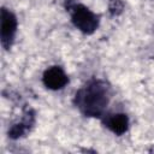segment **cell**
I'll list each match as a JSON object with an SVG mask.
<instances>
[{
    "label": "cell",
    "mask_w": 154,
    "mask_h": 154,
    "mask_svg": "<svg viewBox=\"0 0 154 154\" xmlns=\"http://www.w3.org/2000/svg\"><path fill=\"white\" fill-rule=\"evenodd\" d=\"M72 22L73 24L83 32L91 34L97 26V18L96 16L90 12L84 6H76L72 13Z\"/></svg>",
    "instance_id": "cell-2"
},
{
    "label": "cell",
    "mask_w": 154,
    "mask_h": 154,
    "mask_svg": "<svg viewBox=\"0 0 154 154\" xmlns=\"http://www.w3.org/2000/svg\"><path fill=\"white\" fill-rule=\"evenodd\" d=\"M24 131H25L24 124H16V125H13L11 128V130L8 131V134H10V136L12 138H18L19 136H22L24 134Z\"/></svg>",
    "instance_id": "cell-7"
},
{
    "label": "cell",
    "mask_w": 154,
    "mask_h": 154,
    "mask_svg": "<svg viewBox=\"0 0 154 154\" xmlns=\"http://www.w3.org/2000/svg\"><path fill=\"white\" fill-rule=\"evenodd\" d=\"M43 83L47 88L57 90V89L63 88L67 83V76L60 67L53 66L46 70L43 75Z\"/></svg>",
    "instance_id": "cell-4"
},
{
    "label": "cell",
    "mask_w": 154,
    "mask_h": 154,
    "mask_svg": "<svg viewBox=\"0 0 154 154\" xmlns=\"http://www.w3.org/2000/svg\"><path fill=\"white\" fill-rule=\"evenodd\" d=\"M123 7H124V4H123L122 0H109L108 8H109V12L112 14H119V13H122Z\"/></svg>",
    "instance_id": "cell-6"
},
{
    "label": "cell",
    "mask_w": 154,
    "mask_h": 154,
    "mask_svg": "<svg viewBox=\"0 0 154 154\" xmlns=\"http://www.w3.org/2000/svg\"><path fill=\"white\" fill-rule=\"evenodd\" d=\"M17 28V20L16 17L7 11L6 8H2L1 11V41L5 47H7L16 32Z\"/></svg>",
    "instance_id": "cell-3"
},
{
    "label": "cell",
    "mask_w": 154,
    "mask_h": 154,
    "mask_svg": "<svg viewBox=\"0 0 154 154\" xmlns=\"http://www.w3.org/2000/svg\"><path fill=\"white\" fill-rule=\"evenodd\" d=\"M128 123H129V122H128V117H126L125 114L118 113V114H113V116L108 119V128H109L113 132L120 135V134H123V132L126 131V129H128Z\"/></svg>",
    "instance_id": "cell-5"
},
{
    "label": "cell",
    "mask_w": 154,
    "mask_h": 154,
    "mask_svg": "<svg viewBox=\"0 0 154 154\" xmlns=\"http://www.w3.org/2000/svg\"><path fill=\"white\" fill-rule=\"evenodd\" d=\"M77 106L85 116H100L108 102L106 87L101 82H93L76 94Z\"/></svg>",
    "instance_id": "cell-1"
}]
</instances>
